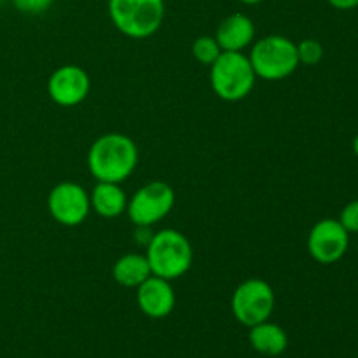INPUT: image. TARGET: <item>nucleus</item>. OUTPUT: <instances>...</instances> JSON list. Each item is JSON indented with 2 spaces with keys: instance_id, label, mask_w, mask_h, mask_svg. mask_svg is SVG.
<instances>
[{
  "instance_id": "f3484780",
  "label": "nucleus",
  "mask_w": 358,
  "mask_h": 358,
  "mask_svg": "<svg viewBox=\"0 0 358 358\" xmlns=\"http://www.w3.org/2000/svg\"><path fill=\"white\" fill-rule=\"evenodd\" d=\"M297 56H299V63L306 66H315L324 58V48L315 38H304L303 42L297 44Z\"/></svg>"
},
{
  "instance_id": "ddd939ff",
  "label": "nucleus",
  "mask_w": 358,
  "mask_h": 358,
  "mask_svg": "<svg viewBox=\"0 0 358 358\" xmlns=\"http://www.w3.org/2000/svg\"><path fill=\"white\" fill-rule=\"evenodd\" d=\"M90 203L91 208L105 219H115L128 208V198L121 184H112V182H98L91 191Z\"/></svg>"
},
{
  "instance_id": "dca6fc26",
  "label": "nucleus",
  "mask_w": 358,
  "mask_h": 358,
  "mask_svg": "<svg viewBox=\"0 0 358 358\" xmlns=\"http://www.w3.org/2000/svg\"><path fill=\"white\" fill-rule=\"evenodd\" d=\"M220 52H222V49H220L219 42L215 41V37H210V35H201L192 44V56L201 65L212 66L215 59L220 56Z\"/></svg>"
},
{
  "instance_id": "6ab92c4d",
  "label": "nucleus",
  "mask_w": 358,
  "mask_h": 358,
  "mask_svg": "<svg viewBox=\"0 0 358 358\" xmlns=\"http://www.w3.org/2000/svg\"><path fill=\"white\" fill-rule=\"evenodd\" d=\"M338 220L350 234L358 233V199H355V201H350L348 205L343 208L341 215H339Z\"/></svg>"
},
{
  "instance_id": "f257e3e1",
  "label": "nucleus",
  "mask_w": 358,
  "mask_h": 358,
  "mask_svg": "<svg viewBox=\"0 0 358 358\" xmlns=\"http://www.w3.org/2000/svg\"><path fill=\"white\" fill-rule=\"evenodd\" d=\"M138 164V147L122 133L98 136L87 152V168L98 182L122 184Z\"/></svg>"
},
{
  "instance_id": "2eb2a0df",
  "label": "nucleus",
  "mask_w": 358,
  "mask_h": 358,
  "mask_svg": "<svg viewBox=\"0 0 358 358\" xmlns=\"http://www.w3.org/2000/svg\"><path fill=\"white\" fill-rule=\"evenodd\" d=\"M150 275H152V271H150L145 254L122 255L114 262V268H112V276H114L115 282L122 287H128V289L140 287Z\"/></svg>"
},
{
  "instance_id": "6e6552de",
  "label": "nucleus",
  "mask_w": 358,
  "mask_h": 358,
  "mask_svg": "<svg viewBox=\"0 0 358 358\" xmlns=\"http://www.w3.org/2000/svg\"><path fill=\"white\" fill-rule=\"evenodd\" d=\"M48 210L52 219L62 226H80L90 215V194L76 182H62L49 192Z\"/></svg>"
},
{
  "instance_id": "412c9836",
  "label": "nucleus",
  "mask_w": 358,
  "mask_h": 358,
  "mask_svg": "<svg viewBox=\"0 0 358 358\" xmlns=\"http://www.w3.org/2000/svg\"><path fill=\"white\" fill-rule=\"evenodd\" d=\"M241 3H247V6H255V3H261L262 0H240Z\"/></svg>"
},
{
  "instance_id": "423d86ee",
  "label": "nucleus",
  "mask_w": 358,
  "mask_h": 358,
  "mask_svg": "<svg viewBox=\"0 0 358 358\" xmlns=\"http://www.w3.org/2000/svg\"><path fill=\"white\" fill-rule=\"evenodd\" d=\"M276 296L273 287L261 278L245 280L236 287L231 299L234 318L245 327H254L269 320L275 311Z\"/></svg>"
},
{
  "instance_id": "9b49d317",
  "label": "nucleus",
  "mask_w": 358,
  "mask_h": 358,
  "mask_svg": "<svg viewBox=\"0 0 358 358\" xmlns=\"http://www.w3.org/2000/svg\"><path fill=\"white\" fill-rule=\"evenodd\" d=\"M136 303L145 317L159 320L173 311L177 297L168 280L150 275L142 285L136 287Z\"/></svg>"
},
{
  "instance_id": "20e7f679",
  "label": "nucleus",
  "mask_w": 358,
  "mask_h": 358,
  "mask_svg": "<svg viewBox=\"0 0 358 358\" xmlns=\"http://www.w3.org/2000/svg\"><path fill=\"white\" fill-rule=\"evenodd\" d=\"M255 76L264 80H283L297 70V44L285 35H268L252 45L248 52Z\"/></svg>"
},
{
  "instance_id": "f03ea898",
  "label": "nucleus",
  "mask_w": 358,
  "mask_h": 358,
  "mask_svg": "<svg viewBox=\"0 0 358 358\" xmlns=\"http://www.w3.org/2000/svg\"><path fill=\"white\" fill-rule=\"evenodd\" d=\"M145 248V257L154 276L173 282L191 269L194 252L191 241L180 231H157Z\"/></svg>"
},
{
  "instance_id": "aec40b11",
  "label": "nucleus",
  "mask_w": 358,
  "mask_h": 358,
  "mask_svg": "<svg viewBox=\"0 0 358 358\" xmlns=\"http://www.w3.org/2000/svg\"><path fill=\"white\" fill-rule=\"evenodd\" d=\"M327 2L339 10H350L358 7V0H327Z\"/></svg>"
},
{
  "instance_id": "1a4fd4ad",
  "label": "nucleus",
  "mask_w": 358,
  "mask_h": 358,
  "mask_svg": "<svg viewBox=\"0 0 358 358\" xmlns=\"http://www.w3.org/2000/svg\"><path fill=\"white\" fill-rule=\"evenodd\" d=\"M350 247V233L336 219H324L311 227L308 234V250L320 264L341 261Z\"/></svg>"
},
{
  "instance_id": "7ed1b4c3",
  "label": "nucleus",
  "mask_w": 358,
  "mask_h": 358,
  "mask_svg": "<svg viewBox=\"0 0 358 358\" xmlns=\"http://www.w3.org/2000/svg\"><path fill=\"white\" fill-rule=\"evenodd\" d=\"M255 79L257 76L245 52L222 51L210 66L212 90L224 101L245 100L254 90Z\"/></svg>"
},
{
  "instance_id": "0eeeda50",
  "label": "nucleus",
  "mask_w": 358,
  "mask_h": 358,
  "mask_svg": "<svg viewBox=\"0 0 358 358\" xmlns=\"http://www.w3.org/2000/svg\"><path fill=\"white\" fill-rule=\"evenodd\" d=\"M175 191L170 184L154 180L140 187L128 201L129 220L135 226L152 227L161 222L175 206Z\"/></svg>"
},
{
  "instance_id": "4be33fe9",
  "label": "nucleus",
  "mask_w": 358,
  "mask_h": 358,
  "mask_svg": "<svg viewBox=\"0 0 358 358\" xmlns=\"http://www.w3.org/2000/svg\"><path fill=\"white\" fill-rule=\"evenodd\" d=\"M353 152H355V156L358 157V133L355 138H353Z\"/></svg>"
},
{
  "instance_id": "f8f14e48",
  "label": "nucleus",
  "mask_w": 358,
  "mask_h": 358,
  "mask_svg": "<svg viewBox=\"0 0 358 358\" xmlns=\"http://www.w3.org/2000/svg\"><path fill=\"white\" fill-rule=\"evenodd\" d=\"M255 24L247 14L234 13L220 21L215 31V41L222 51L243 52L248 45L254 44Z\"/></svg>"
},
{
  "instance_id": "4468645a",
  "label": "nucleus",
  "mask_w": 358,
  "mask_h": 358,
  "mask_svg": "<svg viewBox=\"0 0 358 358\" xmlns=\"http://www.w3.org/2000/svg\"><path fill=\"white\" fill-rule=\"evenodd\" d=\"M248 341H250L252 348L257 353H261V355L278 357L289 346V336H287V332L280 325L266 320L262 324L250 327Z\"/></svg>"
},
{
  "instance_id": "39448f33",
  "label": "nucleus",
  "mask_w": 358,
  "mask_h": 358,
  "mask_svg": "<svg viewBox=\"0 0 358 358\" xmlns=\"http://www.w3.org/2000/svg\"><path fill=\"white\" fill-rule=\"evenodd\" d=\"M114 27L129 38H147L164 21V0H108Z\"/></svg>"
},
{
  "instance_id": "9d476101",
  "label": "nucleus",
  "mask_w": 358,
  "mask_h": 358,
  "mask_svg": "<svg viewBox=\"0 0 358 358\" xmlns=\"http://www.w3.org/2000/svg\"><path fill=\"white\" fill-rule=\"evenodd\" d=\"M91 90L86 70L77 65H63L48 79V94L59 107H76L83 103Z\"/></svg>"
},
{
  "instance_id": "a211bd4d",
  "label": "nucleus",
  "mask_w": 358,
  "mask_h": 358,
  "mask_svg": "<svg viewBox=\"0 0 358 358\" xmlns=\"http://www.w3.org/2000/svg\"><path fill=\"white\" fill-rule=\"evenodd\" d=\"M10 2H13L14 9L20 13L37 16V14H44L45 10H49L55 0H10Z\"/></svg>"
}]
</instances>
